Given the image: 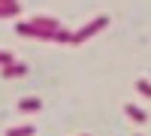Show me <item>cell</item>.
I'll return each mask as SVG.
<instances>
[{
  "mask_svg": "<svg viewBox=\"0 0 151 136\" xmlns=\"http://www.w3.org/2000/svg\"><path fill=\"white\" fill-rule=\"evenodd\" d=\"M60 30V24L55 18H45V15H33L27 21H18L15 24V33L18 36H36V40H55Z\"/></svg>",
  "mask_w": 151,
  "mask_h": 136,
  "instance_id": "cell-1",
  "label": "cell"
},
{
  "mask_svg": "<svg viewBox=\"0 0 151 136\" xmlns=\"http://www.w3.org/2000/svg\"><path fill=\"white\" fill-rule=\"evenodd\" d=\"M106 24H109V18H106V15H100V18H94V21H88L82 30H76V33H73V40H70V42H73V45H79V42H85V40H91V36H94V33H100Z\"/></svg>",
  "mask_w": 151,
  "mask_h": 136,
  "instance_id": "cell-2",
  "label": "cell"
},
{
  "mask_svg": "<svg viewBox=\"0 0 151 136\" xmlns=\"http://www.w3.org/2000/svg\"><path fill=\"white\" fill-rule=\"evenodd\" d=\"M124 115H127V118H133L136 124H145V121H148V115L142 112L139 106H133V103H124Z\"/></svg>",
  "mask_w": 151,
  "mask_h": 136,
  "instance_id": "cell-3",
  "label": "cell"
},
{
  "mask_svg": "<svg viewBox=\"0 0 151 136\" xmlns=\"http://www.w3.org/2000/svg\"><path fill=\"white\" fill-rule=\"evenodd\" d=\"M24 73H27L24 64H6L3 70H0V79H15V76H24Z\"/></svg>",
  "mask_w": 151,
  "mask_h": 136,
  "instance_id": "cell-4",
  "label": "cell"
},
{
  "mask_svg": "<svg viewBox=\"0 0 151 136\" xmlns=\"http://www.w3.org/2000/svg\"><path fill=\"white\" fill-rule=\"evenodd\" d=\"M18 109H21V112H36V109H42V100H40V97H21Z\"/></svg>",
  "mask_w": 151,
  "mask_h": 136,
  "instance_id": "cell-5",
  "label": "cell"
},
{
  "mask_svg": "<svg viewBox=\"0 0 151 136\" xmlns=\"http://www.w3.org/2000/svg\"><path fill=\"white\" fill-rule=\"evenodd\" d=\"M21 6H18V0H6V3H0V18H9V15H18Z\"/></svg>",
  "mask_w": 151,
  "mask_h": 136,
  "instance_id": "cell-6",
  "label": "cell"
},
{
  "mask_svg": "<svg viewBox=\"0 0 151 136\" xmlns=\"http://www.w3.org/2000/svg\"><path fill=\"white\" fill-rule=\"evenodd\" d=\"M36 133V127H30V124H24V127H15V130H9L6 136H33Z\"/></svg>",
  "mask_w": 151,
  "mask_h": 136,
  "instance_id": "cell-7",
  "label": "cell"
},
{
  "mask_svg": "<svg viewBox=\"0 0 151 136\" xmlns=\"http://www.w3.org/2000/svg\"><path fill=\"white\" fill-rule=\"evenodd\" d=\"M136 91H139V94H145V97H151V82H145V79H136Z\"/></svg>",
  "mask_w": 151,
  "mask_h": 136,
  "instance_id": "cell-8",
  "label": "cell"
},
{
  "mask_svg": "<svg viewBox=\"0 0 151 136\" xmlns=\"http://www.w3.org/2000/svg\"><path fill=\"white\" fill-rule=\"evenodd\" d=\"M6 64H15V55L12 52H0V67H6Z\"/></svg>",
  "mask_w": 151,
  "mask_h": 136,
  "instance_id": "cell-9",
  "label": "cell"
},
{
  "mask_svg": "<svg viewBox=\"0 0 151 136\" xmlns=\"http://www.w3.org/2000/svg\"><path fill=\"white\" fill-rule=\"evenodd\" d=\"M0 3H6V0H0Z\"/></svg>",
  "mask_w": 151,
  "mask_h": 136,
  "instance_id": "cell-10",
  "label": "cell"
}]
</instances>
